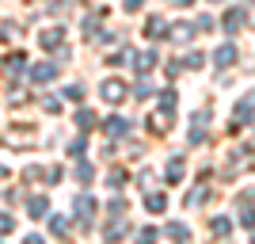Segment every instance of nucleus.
<instances>
[{
	"instance_id": "f257e3e1",
	"label": "nucleus",
	"mask_w": 255,
	"mask_h": 244,
	"mask_svg": "<svg viewBox=\"0 0 255 244\" xmlns=\"http://www.w3.org/2000/svg\"><path fill=\"white\" fill-rule=\"evenodd\" d=\"M240 23H244V15H240V11H233V15H229V31H240Z\"/></svg>"
},
{
	"instance_id": "f03ea898",
	"label": "nucleus",
	"mask_w": 255,
	"mask_h": 244,
	"mask_svg": "<svg viewBox=\"0 0 255 244\" xmlns=\"http://www.w3.org/2000/svg\"><path fill=\"white\" fill-rule=\"evenodd\" d=\"M8 229H11V222H8V218H0V233H8Z\"/></svg>"
}]
</instances>
